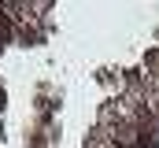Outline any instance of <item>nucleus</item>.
<instances>
[{
    "label": "nucleus",
    "instance_id": "nucleus-1",
    "mask_svg": "<svg viewBox=\"0 0 159 148\" xmlns=\"http://www.w3.org/2000/svg\"><path fill=\"white\" fill-rule=\"evenodd\" d=\"M4 100H7V96H4V89H0V111H4Z\"/></svg>",
    "mask_w": 159,
    "mask_h": 148
}]
</instances>
